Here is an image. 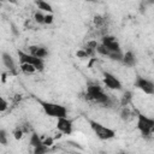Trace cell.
<instances>
[{"instance_id":"cell-1","label":"cell","mask_w":154,"mask_h":154,"mask_svg":"<svg viewBox=\"0 0 154 154\" xmlns=\"http://www.w3.org/2000/svg\"><path fill=\"white\" fill-rule=\"evenodd\" d=\"M84 95L88 101L101 105V106H103V103L109 99V95H107L97 83H91V82L88 83Z\"/></svg>"},{"instance_id":"cell-2","label":"cell","mask_w":154,"mask_h":154,"mask_svg":"<svg viewBox=\"0 0 154 154\" xmlns=\"http://www.w3.org/2000/svg\"><path fill=\"white\" fill-rule=\"evenodd\" d=\"M37 102L41 105L43 112L46 113V116L52 117V118H64L67 116V109L59 105V103H54V102H48V101H43V100H38Z\"/></svg>"},{"instance_id":"cell-3","label":"cell","mask_w":154,"mask_h":154,"mask_svg":"<svg viewBox=\"0 0 154 154\" xmlns=\"http://www.w3.org/2000/svg\"><path fill=\"white\" fill-rule=\"evenodd\" d=\"M136 128L143 138H150L153 135V131H154V119H152L142 113H137Z\"/></svg>"},{"instance_id":"cell-4","label":"cell","mask_w":154,"mask_h":154,"mask_svg":"<svg viewBox=\"0 0 154 154\" xmlns=\"http://www.w3.org/2000/svg\"><path fill=\"white\" fill-rule=\"evenodd\" d=\"M89 125L91 128V130L94 131V134L96 135L97 138L102 140V141H107V140H112L114 136H116V131L111 128H107L105 125H102L101 123L96 122V120H93V119H89Z\"/></svg>"},{"instance_id":"cell-5","label":"cell","mask_w":154,"mask_h":154,"mask_svg":"<svg viewBox=\"0 0 154 154\" xmlns=\"http://www.w3.org/2000/svg\"><path fill=\"white\" fill-rule=\"evenodd\" d=\"M18 57H19V61L20 64H30L35 67L36 71H43V67H45V64H43V59H38V58H35L32 55H30L29 53H25L23 51H18L17 52Z\"/></svg>"},{"instance_id":"cell-6","label":"cell","mask_w":154,"mask_h":154,"mask_svg":"<svg viewBox=\"0 0 154 154\" xmlns=\"http://www.w3.org/2000/svg\"><path fill=\"white\" fill-rule=\"evenodd\" d=\"M134 85H135L137 89L142 90V91H143L144 94H147V95H153V94H154V83H153L152 81L144 78V77L137 76L136 79H135V82H134Z\"/></svg>"},{"instance_id":"cell-7","label":"cell","mask_w":154,"mask_h":154,"mask_svg":"<svg viewBox=\"0 0 154 154\" xmlns=\"http://www.w3.org/2000/svg\"><path fill=\"white\" fill-rule=\"evenodd\" d=\"M101 45L107 48L109 52H120V45L117 41V38L114 36L111 35H102L101 37Z\"/></svg>"},{"instance_id":"cell-8","label":"cell","mask_w":154,"mask_h":154,"mask_svg":"<svg viewBox=\"0 0 154 154\" xmlns=\"http://www.w3.org/2000/svg\"><path fill=\"white\" fill-rule=\"evenodd\" d=\"M102 76H103V83H105V85H106L108 89H112V90H120V89H122L123 85H122L120 81H119L114 75H112V73L105 71V72L102 73Z\"/></svg>"},{"instance_id":"cell-9","label":"cell","mask_w":154,"mask_h":154,"mask_svg":"<svg viewBox=\"0 0 154 154\" xmlns=\"http://www.w3.org/2000/svg\"><path fill=\"white\" fill-rule=\"evenodd\" d=\"M72 128H73L72 122L67 117L58 118L57 119V129H58V131L61 135H70V134H72Z\"/></svg>"},{"instance_id":"cell-10","label":"cell","mask_w":154,"mask_h":154,"mask_svg":"<svg viewBox=\"0 0 154 154\" xmlns=\"http://www.w3.org/2000/svg\"><path fill=\"white\" fill-rule=\"evenodd\" d=\"M1 60H2V64L5 65V67L8 70L10 75L16 76L17 75V67H16V63H14L12 55L8 54V53H6V52H4L1 54Z\"/></svg>"},{"instance_id":"cell-11","label":"cell","mask_w":154,"mask_h":154,"mask_svg":"<svg viewBox=\"0 0 154 154\" xmlns=\"http://www.w3.org/2000/svg\"><path fill=\"white\" fill-rule=\"evenodd\" d=\"M29 52L30 55L38 59H43L48 55V49L43 46H29Z\"/></svg>"},{"instance_id":"cell-12","label":"cell","mask_w":154,"mask_h":154,"mask_svg":"<svg viewBox=\"0 0 154 154\" xmlns=\"http://www.w3.org/2000/svg\"><path fill=\"white\" fill-rule=\"evenodd\" d=\"M122 63L128 66V67H132L135 66L136 64V55L132 51H128L125 54H123V59H122Z\"/></svg>"},{"instance_id":"cell-13","label":"cell","mask_w":154,"mask_h":154,"mask_svg":"<svg viewBox=\"0 0 154 154\" xmlns=\"http://www.w3.org/2000/svg\"><path fill=\"white\" fill-rule=\"evenodd\" d=\"M131 101H132V93L130 90H126L123 94L122 99H120V106L122 107H128L131 103Z\"/></svg>"},{"instance_id":"cell-14","label":"cell","mask_w":154,"mask_h":154,"mask_svg":"<svg viewBox=\"0 0 154 154\" xmlns=\"http://www.w3.org/2000/svg\"><path fill=\"white\" fill-rule=\"evenodd\" d=\"M29 144H30L32 148H35V147L42 144V138L40 137L38 134H36V132L32 131L31 135H30V138H29Z\"/></svg>"},{"instance_id":"cell-15","label":"cell","mask_w":154,"mask_h":154,"mask_svg":"<svg viewBox=\"0 0 154 154\" xmlns=\"http://www.w3.org/2000/svg\"><path fill=\"white\" fill-rule=\"evenodd\" d=\"M36 5H37V7H38V10H40L41 12H42V11H46V12H48V13H52V12H53L52 6H51L48 2H46V1L38 0V1H36Z\"/></svg>"},{"instance_id":"cell-16","label":"cell","mask_w":154,"mask_h":154,"mask_svg":"<svg viewBox=\"0 0 154 154\" xmlns=\"http://www.w3.org/2000/svg\"><path fill=\"white\" fill-rule=\"evenodd\" d=\"M93 23H94V25H95L96 28H102V26L105 25L106 20H105V17H103V16H101V14H95V16L93 17Z\"/></svg>"},{"instance_id":"cell-17","label":"cell","mask_w":154,"mask_h":154,"mask_svg":"<svg viewBox=\"0 0 154 154\" xmlns=\"http://www.w3.org/2000/svg\"><path fill=\"white\" fill-rule=\"evenodd\" d=\"M120 118L123 120H129L132 118V112L129 107H122V111H120Z\"/></svg>"},{"instance_id":"cell-18","label":"cell","mask_w":154,"mask_h":154,"mask_svg":"<svg viewBox=\"0 0 154 154\" xmlns=\"http://www.w3.org/2000/svg\"><path fill=\"white\" fill-rule=\"evenodd\" d=\"M20 71L25 75H32L34 72H36L35 67L30 64H20Z\"/></svg>"},{"instance_id":"cell-19","label":"cell","mask_w":154,"mask_h":154,"mask_svg":"<svg viewBox=\"0 0 154 154\" xmlns=\"http://www.w3.org/2000/svg\"><path fill=\"white\" fill-rule=\"evenodd\" d=\"M49 152H51V149L48 147H46L45 144H40L34 148V154H48Z\"/></svg>"},{"instance_id":"cell-20","label":"cell","mask_w":154,"mask_h":154,"mask_svg":"<svg viewBox=\"0 0 154 154\" xmlns=\"http://www.w3.org/2000/svg\"><path fill=\"white\" fill-rule=\"evenodd\" d=\"M108 58L111 60H114V61H120L122 63V59H123V53L122 51L120 52H111L108 54Z\"/></svg>"},{"instance_id":"cell-21","label":"cell","mask_w":154,"mask_h":154,"mask_svg":"<svg viewBox=\"0 0 154 154\" xmlns=\"http://www.w3.org/2000/svg\"><path fill=\"white\" fill-rule=\"evenodd\" d=\"M8 143V137H7V132L4 129H0V144L2 146H7Z\"/></svg>"},{"instance_id":"cell-22","label":"cell","mask_w":154,"mask_h":154,"mask_svg":"<svg viewBox=\"0 0 154 154\" xmlns=\"http://www.w3.org/2000/svg\"><path fill=\"white\" fill-rule=\"evenodd\" d=\"M34 20H35L37 24H43L45 14H43L41 11H36V12L34 13Z\"/></svg>"},{"instance_id":"cell-23","label":"cell","mask_w":154,"mask_h":154,"mask_svg":"<svg viewBox=\"0 0 154 154\" xmlns=\"http://www.w3.org/2000/svg\"><path fill=\"white\" fill-rule=\"evenodd\" d=\"M12 135H13V137H14V140H22L23 138V136H24V132L22 131V129H20V126L18 125L13 131H12Z\"/></svg>"},{"instance_id":"cell-24","label":"cell","mask_w":154,"mask_h":154,"mask_svg":"<svg viewBox=\"0 0 154 154\" xmlns=\"http://www.w3.org/2000/svg\"><path fill=\"white\" fill-rule=\"evenodd\" d=\"M95 52H97L99 54H101V55H105V57H108V54L111 53V52H109V51H108L107 48H105V47H103V46H102L101 43H100V45H99V46L96 47Z\"/></svg>"},{"instance_id":"cell-25","label":"cell","mask_w":154,"mask_h":154,"mask_svg":"<svg viewBox=\"0 0 154 154\" xmlns=\"http://www.w3.org/2000/svg\"><path fill=\"white\" fill-rule=\"evenodd\" d=\"M53 143H54V137L48 136V137L42 138V144H45V146H46V147H48V148H51V147L53 146Z\"/></svg>"},{"instance_id":"cell-26","label":"cell","mask_w":154,"mask_h":154,"mask_svg":"<svg viewBox=\"0 0 154 154\" xmlns=\"http://www.w3.org/2000/svg\"><path fill=\"white\" fill-rule=\"evenodd\" d=\"M7 108H8V103H7V101L0 95V113L7 111Z\"/></svg>"},{"instance_id":"cell-27","label":"cell","mask_w":154,"mask_h":154,"mask_svg":"<svg viewBox=\"0 0 154 154\" xmlns=\"http://www.w3.org/2000/svg\"><path fill=\"white\" fill-rule=\"evenodd\" d=\"M20 126V129H22V131L24 132V135L25 134H31L32 132V129H31V126H30V124L29 123H25V124H22V125H19Z\"/></svg>"},{"instance_id":"cell-28","label":"cell","mask_w":154,"mask_h":154,"mask_svg":"<svg viewBox=\"0 0 154 154\" xmlns=\"http://www.w3.org/2000/svg\"><path fill=\"white\" fill-rule=\"evenodd\" d=\"M97 46H99L97 41H96V40H91V41H88V42H87V46H85V47H87V48H90V49H94V51H95Z\"/></svg>"},{"instance_id":"cell-29","label":"cell","mask_w":154,"mask_h":154,"mask_svg":"<svg viewBox=\"0 0 154 154\" xmlns=\"http://www.w3.org/2000/svg\"><path fill=\"white\" fill-rule=\"evenodd\" d=\"M54 20V17L52 13H48V14H45V20H43V24H52Z\"/></svg>"},{"instance_id":"cell-30","label":"cell","mask_w":154,"mask_h":154,"mask_svg":"<svg viewBox=\"0 0 154 154\" xmlns=\"http://www.w3.org/2000/svg\"><path fill=\"white\" fill-rule=\"evenodd\" d=\"M76 55H77V58H81V59H85V58H88V55H87V53H85V51H84L83 48L78 49V51L76 52Z\"/></svg>"},{"instance_id":"cell-31","label":"cell","mask_w":154,"mask_h":154,"mask_svg":"<svg viewBox=\"0 0 154 154\" xmlns=\"http://www.w3.org/2000/svg\"><path fill=\"white\" fill-rule=\"evenodd\" d=\"M13 100H14V102H19L22 100V95L20 94H16L14 97H13Z\"/></svg>"},{"instance_id":"cell-32","label":"cell","mask_w":154,"mask_h":154,"mask_svg":"<svg viewBox=\"0 0 154 154\" xmlns=\"http://www.w3.org/2000/svg\"><path fill=\"white\" fill-rule=\"evenodd\" d=\"M119 154H128V153H126V152H120Z\"/></svg>"},{"instance_id":"cell-33","label":"cell","mask_w":154,"mask_h":154,"mask_svg":"<svg viewBox=\"0 0 154 154\" xmlns=\"http://www.w3.org/2000/svg\"><path fill=\"white\" fill-rule=\"evenodd\" d=\"M0 6H1V2H0Z\"/></svg>"},{"instance_id":"cell-34","label":"cell","mask_w":154,"mask_h":154,"mask_svg":"<svg viewBox=\"0 0 154 154\" xmlns=\"http://www.w3.org/2000/svg\"><path fill=\"white\" fill-rule=\"evenodd\" d=\"M77 154H78V153H77Z\"/></svg>"}]
</instances>
